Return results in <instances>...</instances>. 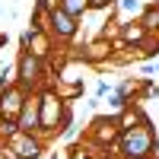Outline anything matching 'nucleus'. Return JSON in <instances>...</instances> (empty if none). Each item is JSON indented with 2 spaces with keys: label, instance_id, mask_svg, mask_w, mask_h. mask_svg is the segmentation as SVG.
I'll return each instance as SVG.
<instances>
[{
  "label": "nucleus",
  "instance_id": "f257e3e1",
  "mask_svg": "<svg viewBox=\"0 0 159 159\" xmlns=\"http://www.w3.org/2000/svg\"><path fill=\"white\" fill-rule=\"evenodd\" d=\"M156 150V134L147 121H140L134 127H124L121 130V153L127 159H143V156H153Z\"/></svg>",
  "mask_w": 159,
  "mask_h": 159
},
{
  "label": "nucleus",
  "instance_id": "f03ea898",
  "mask_svg": "<svg viewBox=\"0 0 159 159\" xmlns=\"http://www.w3.org/2000/svg\"><path fill=\"white\" fill-rule=\"evenodd\" d=\"M61 118H67L61 99L54 96V92H45L42 102H38V121H42V127H38V130H54Z\"/></svg>",
  "mask_w": 159,
  "mask_h": 159
},
{
  "label": "nucleus",
  "instance_id": "7ed1b4c3",
  "mask_svg": "<svg viewBox=\"0 0 159 159\" xmlns=\"http://www.w3.org/2000/svg\"><path fill=\"white\" fill-rule=\"evenodd\" d=\"M22 108H25V89L22 86L0 89V118L3 121H13L16 115H22Z\"/></svg>",
  "mask_w": 159,
  "mask_h": 159
},
{
  "label": "nucleus",
  "instance_id": "20e7f679",
  "mask_svg": "<svg viewBox=\"0 0 159 159\" xmlns=\"http://www.w3.org/2000/svg\"><path fill=\"white\" fill-rule=\"evenodd\" d=\"M16 76H19V86L29 92L32 86H38V80H42V61H38L32 51H25V54L19 57V70H16Z\"/></svg>",
  "mask_w": 159,
  "mask_h": 159
},
{
  "label": "nucleus",
  "instance_id": "39448f33",
  "mask_svg": "<svg viewBox=\"0 0 159 159\" xmlns=\"http://www.w3.org/2000/svg\"><path fill=\"white\" fill-rule=\"evenodd\" d=\"M10 150L16 153L19 159H38V153H42V143H38L29 130H16L10 140Z\"/></svg>",
  "mask_w": 159,
  "mask_h": 159
},
{
  "label": "nucleus",
  "instance_id": "423d86ee",
  "mask_svg": "<svg viewBox=\"0 0 159 159\" xmlns=\"http://www.w3.org/2000/svg\"><path fill=\"white\" fill-rule=\"evenodd\" d=\"M51 32H54L57 38H70L76 32V19L70 16V13H64L61 7L51 10Z\"/></svg>",
  "mask_w": 159,
  "mask_h": 159
},
{
  "label": "nucleus",
  "instance_id": "0eeeda50",
  "mask_svg": "<svg viewBox=\"0 0 159 159\" xmlns=\"http://www.w3.org/2000/svg\"><path fill=\"white\" fill-rule=\"evenodd\" d=\"M61 10H64V13H70L73 19H80V16L89 10V0H61Z\"/></svg>",
  "mask_w": 159,
  "mask_h": 159
},
{
  "label": "nucleus",
  "instance_id": "6e6552de",
  "mask_svg": "<svg viewBox=\"0 0 159 159\" xmlns=\"http://www.w3.org/2000/svg\"><path fill=\"white\" fill-rule=\"evenodd\" d=\"M143 29L147 32H153V29H159V7H147V13H143Z\"/></svg>",
  "mask_w": 159,
  "mask_h": 159
},
{
  "label": "nucleus",
  "instance_id": "1a4fd4ad",
  "mask_svg": "<svg viewBox=\"0 0 159 159\" xmlns=\"http://www.w3.org/2000/svg\"><path fill=\"white\" fill-rule=\"evenodd\" d=\"M124 38H127V42H140V38H143V25H140V29H137V25H134V29L124 25Z\"/></svg>",
  "mask_w": 159,
  "mask_h": 159
},
{
  "label": "nucleus",
  "instance_id": "9d476101",
  "mask_svg": "<svg viewBox=\"0 0 159 159\" xmlns=\"http://www.w3.org/2000/svg\"><path fill=\"white\" fill-rule=\"evenodd\" d=\"M61 7V0H42V3H38V10H57Z\"/></svg>",
  "mask_w": 159,
  "mask_h": 159
},
{
  "label": "nucleus",
  "instance_id": "9b49d317",
  "mask_svg": "<svg viewBox=\"0 0 159 159\" xmlns=\"http://www.w3.org/2000/svg\"><path fill=\"white\" fill-rule=\"evenodd\" d=\"M121 7H124L127 13H137V10H140V0H124V3H121Z\"/></svg>",
  "mask_w": 159,
  "mask_h": 159
},
{
  "label": "nucleus",
  "instance_id": "f8f14e48",
  "mask_svg": "<svg viewBox=\"0 0 159 159\" xmlns=\"http://www.w3.org/2000/svg\"><path fill=\"white\" fill-rule=\"evenodd\" d=\"M108 3H111V0H89V7H92V10H105Z\"/></svg>",
  "mask_w": 159,
  "mask_h": 159
},
{
  "label": "nucleus",
  "instance_id": "ddd939ff",
  "mask_svg": "<svg viewBox=\"0 0 159 159\" xmlns=\"http://www.w3.org/2000/svg\"><path fill=\"white\" fill-rule=\"evenodd\" d=\"M86 159H96V156H86Z\"/></svg>",
  "mask_w": 159,
  "mask_h": 159
},
{
  "label": "nucleus",
  "instance_id": "4468645a",
  "mask_svg": "<svg viewBox=\"0 0 159 159\" xmlns=\"http://www.w3.org/2000/svg\"><path fill=\"white\" fill-rule=\"evenodd\" d=\"M143 159H153V156H143Z\"/></svg>",
  "mask_w": 159,
  "mask_h": 159
}]
</instances>
